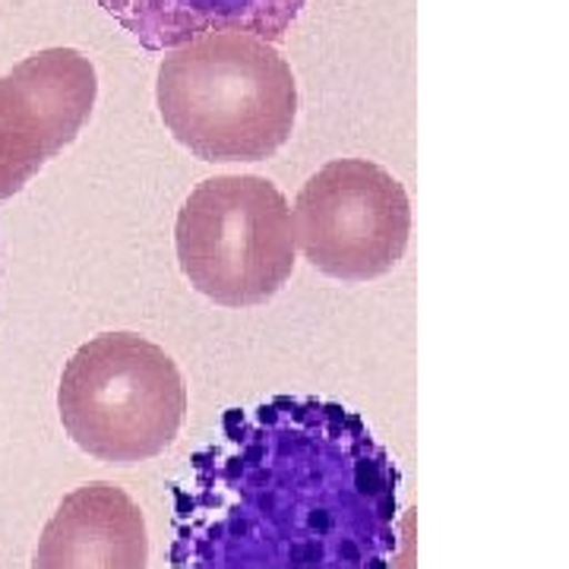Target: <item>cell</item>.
<instances>
[{
	"label": "cell",
	"instance_id": "2",
	"mask_svg": "<svg viewBox=\"0 0 569 569\" xmlns=\"http://www.w3.org/2000/svg\"><path fill=\"white\" fill-rule=\"evenodd\" d=\"M164 127L203 162H263L298 121V82L276 44L212 32L171 48L159 63Z\"/></svg>",
	"mask_w": 569,
	"mask_h": 569
},
{
	"label": "cell",
	"instance_id": "9",
	"mask_svg": "<svg viewBox=\"0 0 569 569\" xmlns=\"http://www.w3.org/2000/svg\"><path fill=\"white\" fill-rule=\"evenodd\" d=\"M0 282H3V257H0Z\"/></svg>",
	"mask_w": 569,
	"mask_h": 569
},
{
	"label": "cell",
	"instance_id": "6",
	"mask_svg": "<svg viewBox=\"0 0 569 569\" xmlns=\"http://www.w3.org/2000/svg\"><path fill=\"white\" fill-rule=\"evenodd\" d=\"M99 73L77 48H44L0 77V200L17 197L82 133Z\"/></svg>",
	"mask_w": 569,
	"mask_h": 569
},
{
	"label": "cell",
	"instance_id": "7",
	"mask_svg": "<svg viewBox=\"0 0 569 569\" xmlns=\"http://www.w3.org/2000/svg\"><path fill=\"white\" fill-rule=\"evenodd\" d=\"M32 569H149L140 503L111 481L70 490L41 531Z\"/></svg>",
	"mask_w": 569,
	"mask_h": 569
},
{
	"label": "cell",
	"instance_id": "8",
	"mask_svg": "<svg viewBox=\"0 0 569 569\" xmlns=\"http://www.w3.org/2000/svg\"><path fill=\"white\" fill-rule=\"evenodd\" d=\"M146 51H171L212 32H247L279 44L307 0H96Z\"/></svg>",
	"mask_w": 569,
	"mask_h": 569
},
{
	"label": "cell",
	"instance_id": "4",
	"mask_svg": "<svg viewBox=\"0 0 569 569\" xmlns=\"http://www.w3.org/2000/svg\"><path fill=\"white\" fill-rule=\"evenodd\" d=\"M174 247L183 279L228 310L272 301L295 272L291 209L260 174L197 183L178 212Z\"/></svg>",
	"mask_w": 569,
	"mask_h": 569
},
{
	"label": "cell",
	"instance_id": "1",
	"mask_svg": "<svg viewBox=\"0 0 569 569\" xmlns=\"http://www.w3.org/2000/svg\"><path fill=\"white\" fill-rule=\"evenodd\" d=\"M402 471L355 408L269 396L228 408L171 481L174 569H389Z\"/></svg>",
	"mask_w": 569,
	"mask_h": 569
},
{
	"label": "cell",
	"instance_id": "3",
	"mask_svg": "<svg viewBox=\"0 0 569 569\" xmlns=\"http://www.w3.org/2000/svg\"><path fill=\"white\" fill-rule=\"evenodd\" d=\"M58 411L67 437L111 466L162 456L187 418L178 361L140 332H102L63 365Z\"/></svg>",
	"mask_w": 569,
	"mask_h": 569
},
{
	"label": "cell",
	"instance_id": "5",
	"mask_svg": "<svg viewBox=\"0 0 569 569\" xmlns=\"http://www.w3.org/2000/svg\"><path fill=\"white\" fill-rule=\"evenodd\" d=\"M291 231L323 276L348 284L373 282L406 257L411 203L402 181L383 164L332 159L301 187Z\"/></svg>",
	"mask_w": 569,
	"mask_h": 569
}]
</instances>
